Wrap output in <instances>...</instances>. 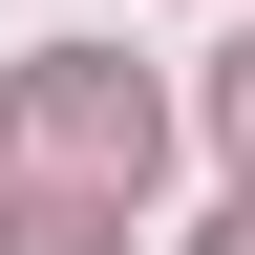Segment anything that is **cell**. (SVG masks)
Segmentation results:
<instances>
[{
  "mask_svg": "<svg viewBox=\"0 0 255 255\" xmlns=\"http://www.w3.org/2000/svg\"><path fill=\"white\" fill-rule=\"evenodd\" d=\"M213 255H255V213H213Z\"/></svg>",
  "mask_w": 255,
  "mask_h": 255,
  "instance_id": "4",
  "label": "cell"
},
{
  "mask_svg": "<svg viewBox=\"0 0 255 255\" xmlns=\"http://www.w3.org/2000/svg\"><path fill=\"white\" fill-rule=\"evenodd\" d=\"M0 255H128V234H107V191H21V213H0Z\"/></svg>",
  "mask_w": 255,
  "mask_h": 255,
  "instance_id": "2",
  "label": "cell"
},
{
  "mask_svg": "<svg viewBox=\"0 0 255 255\" xmlns=\"http://www.w3.org/2000/svg\"><path fill=\"white\" fill-rule=\"evenodd\" d=\"M213 107H234V149H255V43H234V85H213Z\"/></svg>",
  "mask_w": 255,
  "mask_h": 255,
  "instance_id": "3",
  "label": "cell"
},
{
  "mask_svg": "<svg viewBox=\"0 0 255 255\" xmlns=\"http://www.w3.org/2000/svg\"><path fill=\"white\" fill-rule=\"evenodd\" d=\"M21 149H43V170L64 191H149V85H128V64H85V43H43V64H21Z\"/></svg>",
  "mask_w": 255,
  "mask_h": 255,
  "instance_id": "1",
  "label": "cell"
}]
</instances>
